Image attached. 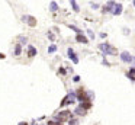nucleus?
Instances as JSON below:
<instances>
[{"instance_id":"1","label":"nucleus","mask_w":135,"mask_h":125,"mask_svg":"<svg viewBox=\"0 0 135 125\" xmlns=\"http://www.w3.org/2000/svg\"><path fill=\"white\" fill-rule=\"evenodd\" d=\"M99 48L103 51V55H107V54H109V55H115V54H116V49H115L113 47H111L109 44H106V42H105V44H100Z\"/></svg>"},{"instance_id":"2","label":"nucleus","mask_w":135,"mask_h":125,"mask_svg":"<svg viewBox=\"0 0 135 125\" xmlns=\"http://www.w3.org/2000/svg\"><path fill=\"white\" fill-rule=\"evenodd\" d=\"M121 60L123 61V63H132V60H134V58H132V55L129 54V52H121Z\"/></svg>"},{"instance_id":"3","label":"nucleus","mask_w":135,"mask_h":125,"mask_svg":"<svg viewBox=\"0 0 135 125\" xmlns=\"http://www.w3.org/2000/svg\"><path fill=\"white\" fill-rule=\"evenodd\" d=\"M67 55H68L71 60H73V63H74V64H77V63H79V58H77V55L74 54L73 48H68V49H67Z\"/></svg>"},{"instance_id":"4","label":"nucleus","mask_w":135,"mask_h":125,"mask_svg":"<svg viewBox=\"0 0 135 125\" xmlns=\"http://www.w3.org/2000/svg\"><path fill=\"white\" fill-rule=\"evenodd\" d=\"M22 20L23 22H28L31 26H35V25H36V20L33 19V18H31V16H22Z\"/></svg>"},{"instance_id":"5","label":"nucleus","mask_w":135,"mask_h":125,"mask_svg":"<svg viewBox=\"0 0 135 125\" xmlns=\"http://www.w3.org/2000/svg\"><path fill=\"white\" fill-rule=\"evenodd\" d=\"M112 13L113 15H121L122 13V4L121 3H116L115 7H113V10H112Z\"/></svg>"},{"instance_id":"6","label":"nucleus","mask_w":135,"mask_h":125,"mask_svg":"<svg viewBox=\"0 0 135 125\" xmlns=\"http://www.w3.org/2000/svg\"><path fill=\"white\" fill-rule=\"evenodd\" d=\"M115 4H116L115 2H107V4H106V7H105L103 10H105V12H112L113 7H115Z\"/></svg>"},{"instance_id":"7","label":"nucleus","mask_w":135,"mask_h":125,"mask_svg":"<svg viewBox=\"0 0 135 125\" xmlns=\"http://www.w3.org/2000/svg\"><path fill=\"white\" fill-rule=\"evenodd\" d=\"M75 39H77V41H79V42H81V44H87V42H89V39H87L86 36H84L83 34H80V35H77V38H75Z\"/></svg>"},{"instance_id":"8","label":"nucleus","mask_w":135,"mask_h":125,"mask_svg":"<svg viewBox=\"0 0 135 125\" xmlns=\"http://www.w3.org/2000/svg\"><path fill=\"white\" fill-rule=\"evenodd\" d=\"M28 54H29V57H33V55H36V48L35 47H32V45H29V48H28Z\"/></svg>"},{"instance_id":"9","label":"nucleus","mask_w":135,"mask_h":125,"mask_svg":"<svg viewBox=\"0 0 135 125\" xmlns=\"http://www.w3.org/2000/svg\"><path fill=\"white\" fill-rule=\"evenodd\" d=\"M57 49H58V47H57V45H54V44H52V45H49V48H48V54H54Z\"/></svg>"},{"instance_id":"10","label":"nucleus","mask_w":135,"mask_h":125,"mask_svg":"<svg viewBox=\"0 0 135 125\" xmlns=\"http://www.w3.org/2000/svg\"><path fill=\"white\" fill-rule=\"evenodd\" d=\"M20 54H22V45L18 44V45H16V48H15V55H20Z\"/></svg>"},{"instance_id":"11","label":"nucleus","mask_w":135,"mask_h":125,"mask_svg":"<svg viewBox=\"0 0 135 125\" xmlns=\"http://www.w3.org/2000/svg\"><path fill=\"white\" fill-rule=\"evenodd\" d=\"M70 4L73 6V9H74V12H79V10H80V7H79L77 2H74V0H71V2H70Z\"/></svg>"},{"instance_id":"12","label":"nucleus","mask_w":135,"mask_h":125,"mask_svg":"<svg viewBox=\"0 0 135 125\" xmlns=\"http://www.w3.org/2000/svg\"><path fill=\"white\" fill-rule=\"evenodd\" d=\"M49 9H51V12H55V10H58V4H57L55 2H51V4H49Z\"/></svg>"},{"instance_id":"13","label":"nucleus","mask_w":135,"mask_h":125,"mask_svg":"<svg viewBox=\"0 0 135 125\" xmlns=\"http://www.w3.org/2000/svg\"><path fill=\"white\" fill-rule=\"evenodd\" d=\"M75 113H77V115H84V113H86V111H84L81 106H79L77 109H75Z\"/></svg>"},{"instance_id":"14","label":"nucleus","mask_w":135,"mask_h":125,"mask_svg":"<svg viewBox=\"0 0 135 125\" xmlns=\"http://www.w3.org/2000/svg\"><path fill=\"white\" fill-rule=\"evenodd\" d=\"M87 35H89V36H90L91 39H93V38H95V34H93V31H90V29L87 31Z\"/></svg>"},{"instance_id":"15","label":"nucleus","mask_w":135,"mask_h":125,"mask_svg":"<svg viewBox=\"0 0 135 125\" xmlns=\"http://www.w3.org/2000/svg\"><path fill=\"white\" fill-rule=\"evenodd\" d=\"M68 125H79V122H77V119H71Z\"/></svg>"},{"instance_id":"16","label":"nucleus","mask_w":135,"mask_h":125,"mask_svg":"<svg viewBox=\"0 0 135 125\" xmlns=\"http://www.w3.org/2000/svg\"><path fill=\"white\" fill-rule=\"evenodd\" d=\"M91 7H93V9H99V4L97 3H91Z\"/></svg>"},{"instance_id":"17","label":"nucleus","mask_w":135,"mask_h":125,"mask_svg":"<svg viewBox=\"0 0 135 125\" xmlns=\"http://www.w3.org/2000/svg\"><path fill=\"white\" fill-rule=\"evenodd\" d=\"M25 42H26V38H25V36H23V38H20V45H22V44H25Z\"/></svg>"},{"instance_id":"18","label":"nucleus","mask_w":135,"mask_h":125,"mask_svg":"<svg viewBox=\"0 0 135 125\" xmlns=\"http://www.w3.org/2000/svg\"><path fill=\"white\" fill-rule=\"evenodd\" d=\"M129 74H132V76H134V74H135V67H132V69L129 70Z\"/></svg>"},{"instance_id":"19","label":"nucleus","mask_w":135,"mask_h":125,"mask_svg":"<svg viewBox=\"0 0 135 125\" xmlns=\"http://www.w3.org/2000/svg\"><path fill=\"white\" fill-rule=\"evenodd\" d=\"M126 76H128V77H129V79H131V80H135V77H134V76H132V74H129V73H128V74H126Z\"/></svg>"},{"instance_id":"20","label":"nucleus","mask_w":135,"mask_h":125,"mask_svg":"<svg viewBox=\"0 0 135 125\" xmlns=\"http://www.w3.org/2000/svg\"><path fill=\"white\" fill-rule=\"evenodd\" d=\"M48 125H55V122H54V121H49V122H48Z\"/></svg>"},{"instance_id":"21","label":"nucleus","mask_w":135,"mask_h":125,"mask_svg":"<svg viewBox=\"0 0 135 125\" xmlns=\"http://www.w3.org/2000/svg\"><path fill=\"white\" fill-rule=\"evenodd\" d=\"M134 6H135V2H134Z\"/></svg>"},{"instance_id":"22","label":"nucleus","mask_w":135,"mask_h":125,"mask_svg":"<svg viewBox=\"0 0 135 125\" xmlns=\"http://www.w3.org/2000/svg\"><path fill=\"white\" fill-rule=\"evenodd\" d=\"M134 60H135V58H134Z\"/></svg>"}]
</instances>
